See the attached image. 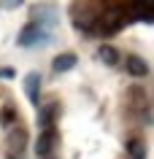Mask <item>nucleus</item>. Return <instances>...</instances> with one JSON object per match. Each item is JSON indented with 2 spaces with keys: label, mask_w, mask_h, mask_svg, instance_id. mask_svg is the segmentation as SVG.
<instances>
[{
  "label": "nucleus",
  "mask_w": 154,
  "mask_h": 159,
  "mask_svg": "<svg viewBox=\"0 0 154 159\" xmlns=\"http://www.w3.org/2000/svg\"><path fill=\"white\" fill-rule=\"evenodd\" d=\"M25 146H27V129L25 127H11L8 138H6L8 159H25Z\"/></svg>",
  "instance_id": "nucleus-1"
},
{
  "label": "nucleus",
  "mask_w": 154,
  "mask_h": 159,
  "mask_svg": "<svg viewBox=\"0 0 154 159\" xmlns=\"http://www.w3.org/2000/svg\"><path fill=\"white\" fill-rule=\"evenodd\" d=\"M54 148H57V132H54V127H49L38 138V157H51Z\"/></svg>",
  "instance_id": "nucleus-2"
},
{
  "label": "nucleus",
  "mask_w": 154,
  "mask_h": 159,
  "mask_svg": "<svg viewBox=\"0 0 154 159\" xmlns=\"http://www.w3.org/2000/svg\"><path fill=\"white\" fill-rule=\"evenodd\" d=\"M38 41H43V30H38V25H27L22 33H19V46H35Z\"/></svg>",
  "instance_id": "nucleus-3"
},
{
  "label": "nucleus",
  "mask_w": 154,
  "mask_h": 159,
  "mask_svg": "<svg viewBox=\"0 0 154 159\" xmlns=\"http://www.w3.org/2000/svg\"><path fill=\"white\" fill-rule=\"evenodd\" d=\"M127 73L135 75V78H143V75H149V65H146V59L135 57V54H130L127 57Z\"/></svg>",
  "instance_id": "nucleus-4"
},
{
  "label": "nucleus",
  "mask_w": 154,
  "mask_h": 159,
  "mask_svg": "<svg viewBox=\"0 0 154 159\" xmlns=\"http://www.w3.org/2000/svg\"><path fill=\"white\" fill-rule=\"evenodd\" d=\"M38 86H41V75L30 73L25 78V92H27V97H30V102H38Z\"/></svg>",
  "instance_id": "nucleus-5"
},
{
  "label": "nucleus",
  "mask_w": 154,
  "mask_h": 159,
  "mask_svg": "<svg viewBox=\"0 0 154 159\" xmlns=\"http://www.w3.org/2000/svg\"><path fill=\"white\" fill-rule=\"evenodd\" d=\"M73 65H76V54H60V57H54V62H51L54 73H65Z\"/></svg>",
  "instance_id": "nucleus-6"
},
{
  "label": "nucleus",
  "mask_w": 154,
  "mask_h": 159,
  "mask_svg": "<svg viewBox=\"0 0 154 159\" xmlns=\"http://www.w3.org/2000/svg\"><path fill=\"white\" fill-rule=\"evenodd\" d=\"M127 151H130V159H143V157H146V146H143L141 138L127 140Z\"/></svg>",
  "instance_id": "nucleus-7"
},
{
  "label": "nucleus",
  "mask_w": 154,
  "mask_h": 159,
  "mask_svg": "<svg viewBox=\"0 0 154 159\" xmlns=\"http://www.w3.org/2000/svg\"><path fill=\"white\" fill-rule=\"evenodd\" d=\"M54 119H57V105H49L46 111H41V127L43 129L54 127Z\"/></svg>",
  "instance_id": "nucleus-8"
},
{
  "label": "nucleus",
  "mask_w": 154,
  "mask_h": 159,
  "mask_svg": "<svg viewBox=\"0 0 154 159\" xmlns=\"http://www.w3.org/2000/svg\"><path fill=\"white\" fill-rule=\"evenodd\" d=\"M100 59L105 62V65H116V62H119V51L114 49V46H103L100 49Z\"/></svg>",
  "instance_id": "nucleus-9"
},
{
  "label": "nucleus",
  "mask_w": 154,
  "mask_h": 159,
  "mask_svg": "<svg viewBox=\"0 0 154 159\" xmlns=\"http://www.w3.org/2000/svg\"><path fill=\"white\" fill-rule=\"evenodd\" d=\"M14 119H16V111L11 108V105L3 111V113H0V121H3V124H14Z\"/></svg>",
  "instance_id": "nucleus-10"
},
{
  "label": "nucleus",
  "mask_w": 154,
  "mask_h": 159,
  "mask_svg": "<svg viewBox=\"0 0 154 159\" xmlns=\"http://www.w3.org/2000/svg\"><path fill=\"white\" fill-rule=\"evenodd\" d=\"M19 3H22V0H3V6H6V8H16Z\"/></svg>",
  "instance_id": "nucleus-11"
},
{
  "label": "nucleus",
  "mask_w": 154,
  "mask_h": 159,
  "mask_svg": "<svg viewBox=\"0 0 154 159\" xmlns=\"http://www.w3.org/2000/svg\"><path fill=\"white\" fill-rule=\"evenodd\" d=\"M41 159H54V154H51V157H41Z\"/></svg>",
  "instance_id": "nucleus-12"
}]
</instances>
